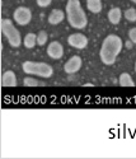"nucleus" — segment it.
Masks as SVG:
<instances>
[{
    "instance_id": "nucleus-1",
    "label": "nucleus",
    "mask_w": 136,
    "mask_h": 159,
    "mask_svg": "<svg viewBox=\"0 0 136 159\" xmlns=\"http://www.w3.org/2000/svg\"><path fill=\"white\" fill-rule=\"evenodd\" d=\"M122 39L117 34H108L102 42L99 57L104 65H113L122 50Z\"/></svg>"
},
{
    "instance_id": "nucleus-10",
    "label": "nucleus",
    "mask_w": 136,
    "mask_h": 159,
    "mask_svg": "<svg viewBox=\"0 0 136 159\" xmlns=\"http://www.w3.org/2000/svg\"><path fill=\"white\" fill-rule=\"evenodd\" d=\"M2 84H3V87H16L17 85L16 73L11 71V70L5 71L3 74V78H2Z\"/></svg>"
},
{
    "instance_id": "nucleus-4",
    "label": "nucleus",
    "mask_w": 136,
    "mask_h": 159,
    "mask_svg": "<svg viewBox=\"0 0 136 159\" xmlns=\"http://www.w3.org/2000/svg\"><path fill=\"white\" fill-rule=\"evenodd\" d=\"M2 32L3 34L7 37L8 42L11 47H19L20 43H22V38H20V33L18 32V30L14 27L13 22L8 18H4L2 19Z\"/></svg>"
},
{
    "instance_id": "nucleus-12",
    "label": "nucleus",
    "mask_w": 136,
    "mask_h": 159,
    "mask_svg": "<svg viewBox=\"0 0 136 159\" xmlns=\"http://www.w3.org/2000/svg\"><path fill=\"white\" fill-rule=\"evenodd\" d=\"M87 8L89 11L94 13V14H98L102 11V2L101 0H87Z\"/></svg>"
},
{
    "instance_id": "nucleus-13",
    "label": "nucleus",
    "mask_w": 136,
    "mask_h": 159,
    "mask_svg": "<svg viewBox=\"0 0 136 159\" xmlns=\"http://www.w3.org/2000/svg\"><path fill=\"white\" fill-rule=\"evenodd\" d=\"M23 45L25 48H33L37 45V34L36 33H27L24 39H23Z\"/></svg>"
},
{
    "instance_id": "nucleus-18",
    "label": "nucleus",
    "mask_w": 136,
    "mask_h": 159,
    "mask_svg": "<svg viewBox=\"0 0 136 159\" xmlns=\"http://www.w3.org/2000/svg\"><path fill=\"white\" fill-rule=\"evenodd\" d=\"M52 0H36V3L39 8H47L51 4Z\"/></svg>"
},
{
    "instance_id": "nucleus-8",
    "label": "nucleus",
    "mask_w": 136,
    "mask_h": 159,
    "mask_svg": "<svg viewBox=\"0 0 136 159\" xmlns=\"http://www.w3.org/2000/svg\"><path fill=\"white\" fill-rule=\"evenodd\" d=\"M47 55L53 59V60H59L64 56V47L59 41H52L47 46Z\"/></svg>"
},
{
    "instance_id": "nucleus-19",
    "label": "nucleus",
    "mask_w": 136,
    "mask_h": 159,
    "mask_svg": "<svg viewBox=\"0 0 136 159\" xmlns=\"http://www.w3.org/2000/svg\"><path fill=\"white\" fill-rule=\"evenodd\" d=\"M129 38L132 43H136V28H131L129 31Z\"/></svg>"
},
{
    "instance_id": "nucleus-6",
    "label": "nucleus",
    "mask_w": 136,
    "mask_h": 159,
    "mask_svg": "<svg viewBox=\"0 0 136 159\" xmlns=\"http://www.w3.org/2000/svg\"><path fill=\"white\" fill-rule=\"evenodd\" d=\"M67 43L74 48L83 50L88 46V38H87V36L81 34V33H73L67 37Z\"/></svg>"
},
{
    "instance_id": "nucleus-20",
    "label": "nucleus",
    "mask_w": 136,
    "mask_h": 159,
    "mask_svg": "<svg viewBox=\"0 0 136 159\" xmlns=\"http://www.w3.org/2000/svg\"><path fill=\"white\" fill-rule=\"evenodd\" d=\"M132 45H134V43H132L131 41H127V42H125V47H126L127 50H130V48H132Z\"/></svg>"
},
{
    "instance_id": "nucleus-11",
    "label": "nucleus",
    "mask_w": 136,
    "mask_h": 159,
    "mask_svg": "<svg viewBox=\"0 0 136 159\" xmlns=\"http://www.w3.org/2000/svg\"><path fill=\"white\" fill-rule=\"evenodd\" d=\"M108 20H110V23L112 24H118L120 20H121V17H122V11L120 8H112L110 11H108Z\"/></svg>"
},
{
    "instance_id": "nucleus-15",
    "label": "nucleus",
    "mask_w": 136,
    "mask_h": 159,
    "mask_svg": "<svg viewBox=\"0 0 136 159\" xmlns=\"http://www.w3.org/2000/svg\"><path fill=\"white\" fill-rule=\"evenodd\" d=\"M23 84H24L25 87H38V85H46L45 83H42V82L37 80V79H34V78H32V76H27V78H24Z\"/></svg>"
},
{
    "instance_id": "nucleus-5",
    "label": "nucleus",
    "mask_w": 136,
    "mask_h": 159,
    "mask_svg": "<svg viewBox=\"0 0 136 159\" xmlns=\"http://www.w3.org/2000/svg\"><path fill=\"white\" fill-rule=\"evenodd\" d=\"M13 18L19 25H27L32 20V11L27 7H18L13 13Z\"/></svg>"
},
{
    "instance_id": "nucleus-3",
    "label": "nucleus",
    "mask_w": 136,
    "mask_h": 159,
    "mask_svg": "<svg viewBox=\"0 0 136 159\" xmlns=\"http://www.w3.org/2000/svg\"><path fill=\"white\" fill-rule=\"evenodd\" d=\"M22 69L25 74L37 75L41 78H51L53 74V69L51 68V65L38 61H24L22 64Z\"/></svg>"
},
{
    "instance_id": "nucleus-9",
    "label": "nucleus",
    "mask_w": 136,
    "mask_h": 159,
    "mask_svg": "<svg viewBox=\"0 0 136 159\" xmlns=\"http://www.w3.org/2000/svg\"><path fill=\"white\" fill-rule=\"evenodd\" d=\"M65 16H66V14H65L62 10H60V9H53V10L50 13V16H48V23L52 24V25H57V24H60V23L64 20Z\"/></svg>"
},
{
    "instance_id": "nucleus-16",
    "label": "nucleus",
    "mask_w": 136,
    "mask_h": 159,
    "mask_svg": "<svg viewBox=\"0 0 136 159\" xmlns=\"http://www.w3.org/2000/svg\"><path fill=\"white\" fill-rule=\"evenodd\" d=\"M47 39H48V34L46 31H39L37 33V45H39V46L46 45Z\"/></svg>"
},
{
    "instance_id": "nucleus-2",
    "label": "nucleus",
    "mask_w": 136,
    "mask_h": 159,
    "mask_svg": "<svg viewBox=\"0 0 136 159\" xmlns=\"http://www.w3.org/2000/svg\"><path fill=\"white\" fill-rule=\"evenodd\" d=\"M65 14L67 22L75 30H83L88 24V18L79 0H67L65 7Z\"/></svg>"
},
{
    "instance_id": "nucleus-17",
    "label": "nucleus",
    "mask_w": 136,
    "mask_h": 159,
    "mask_svg": "<svg viewBox=\"0 0 136 159\" xmlns=\"http://www.w3.org/2000/svg\"><path fill=\"white\" fill-rule=\"evenodd\" d=\"M125 18L129 20V22H136V9L135 8H129L125 10L124 13Z\"/></svg>"
},
{
    "instance_id": "nucleus-7",
    "label": "nucleus",
    "mask_w": 136,
    "mask_h": 159,
    "mask_svg": "<svg viewBox=\"0 0 136 159\" xmlns=\"http://www.w3.org/2000/svg\"><path fill=\"white\" fill-rule=\"evenodd\" d=\"M81 65H83V61H81V57L75 55L71 56L69 60H67L64 65V70L67 74H75L81 69Z\"/></svg>"
},
{
    "instance_id": "nucleus-21",
    "label": "nucleus",
    "mask_w": 136,
    "mask_h": 159,
    "mask_svg": "<svg viewBox=\"0 0 136 159\" xmlns=\"http://www.w3.org/2000/svg\"><path fill=\"white\" fill-rule=\"evenodd\" d=\"M131 2H132L134 4H136V0H131Z\"/></svg>"
},
{
    "instance_id": "nucleus-22",
    "label": "nucleus",
    "mask_w": 136,
    "mask_h": 159,
    "mask_svg": "<svg viewBox=\"0 0 136 159\" xmlns=\"http://www.w3.org/2000/svg\"><path fill=\"white\" fill-rule=\"evenodd\" d=\"M135 71H136V62H135Z\"/></svg>"
},
{
    "instance_id": "nucleus-14",
    "label": "nucleus",
    "mask_w": 136,
    "mask_h": 159,
    "mask_svg": "<svg viewBox=\"0 0 136 159\" xmlns=\"http://www.w3.org/2000/svg\"><path fill=\"white\" fill-rule=\"evenodd\" d=\"M118 83L121 87H135V82L129 73H122L118 78Z\"/></svg>"
}]
</instances>
